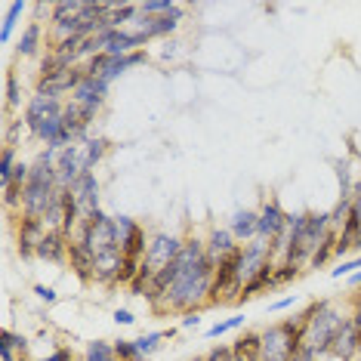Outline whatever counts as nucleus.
Returning <instances> with one entry per match:
<instances>
[{
	"label": "nucleus",
	"instance_id": "nucleus-14",
	"mask_svg": "<svg viewBox=\"0 0 361 361\" xmlns=\"http://www.w3.org/2000/svg\"><path fill=\"white\" fill-rule=\"evenodd\" d=\"M331 355L336 361H355L358 358V324H355V318H352V312L343 318L340 331H336V336H334Z\"/></svg>",
	"mask_w": 361,
	"mask_h": 361
},
{
	"label": "nucleus",
	"instance_id": "nucleus-17",
	"mask_svg": "<svg viewBox=\"0 0 361 361\" xmlns=\"http://www.w3.org/2000/svg\"><path fill=\"white\" fill-rule=\"evenodd\" d=\"M68 266L84 284H96V259L78 238H71V244H68Z\"/></svg>",
	"mask_w": 361,
	"mask_h": 361
},
{
	"label": "nucleus",
	"instance_id": "nucleus-28",
	"mask_svg": "<svg viewBox=\"0 0 361 361\" xmlns=\"http://www.w3.org/2000/svg\"><path fill=\"white\" fill-rule=\"evenodd\" d=\"M139 19V4H111L109 28H130Z\"/></svg>",
	"mask_w": 361,
	"mask_h": 361
},
{
	"label": "nucleus",
	"instance_id": "nucleus-19",
	"mask_svg": "<svg viewBox=\"0 0 361 361\" xmlns=\"http://www.w3.org/2000/svg\"><path fill=\"white\" fill-rule=\"evenodd\" d=\"M204 247H207V257H210L213 262H223L226 257H232V253L241 247V244L235 241V235L228 232V226H226V228L213 226L210 232H207V238H204Z\"/></svg>",
	"mask_w": 361,
	"mask_h": 361
},
{
	"label": "nucleus",
	"instance_id": "nucleus-8",
	"mask_svg": "<svg viewBox=\"0 0 361 361\" xmlns=\"http://www.w3.org/2000/svg\"><path fill=\"white\" fill-rule=\"evenodd\" d=\"M185 238L183 235H170V232H154L149 238V250H145V259L142 266H149L154 275L161 272V269H167L170 262L179 257V250H183Z\"/></svg>",
	"mask_w": 361,
	"mask_h": 361
},
{
	"label": "nucleus",
	"instance_id": "nucleus-24",
	"mask_svg": "<svg viewBox=\"0 0 361 361\" xmlns=\"http://www.w3.org/2000/svg\"><path fill=\"white\" fill-rule=\"evenodd\" d=\"M259 343H262L259 331H244L232 340V352L244 361H259Z\"/></svg>",
	"mask_w": 361,
	"mask_h": 361
},
{
	"label": "nucleus",
	"instance_id": "nucleus-33",
	"mask_svg": "<svg viewBox=\"0 0 361 361\" xmlns=\"http://www.w3.org/2000/svg\"><path fill=\"white\" fill-rule=\"evenodd\" d=\"M336 179H340V198H352L355 179H352V167L346 161H336Z\"/></svg>",
	"mask_w": 361,
	"mask_h": 361
},
{
	"label": "nucleus",
	"instance_id": "nucleus-11",
	"mask_svg": "<svg viewBox=\"0 0 361 361\" xmlns=\"http://www.w3.org/2000/svg\"><path fill=\"white\" fill-rule=\"evenodd\" d=\"M84 173H87L84 145H68V149H62L59 158H56V176H59V185L71 188Z\"/></svg>",
	"mask_w": 361,
	"mask_h": 361
},
{
	"label": "nucleus",
	"instance_id": "nucleus-43",
	"mask_svg": "<svg viewBox=\"0 0 361 361\" xmlns=\"http://www.w3.org/2000/svg\"><path fill=\"white\" fill-rule=\"evenodd\" d=\"M300 297H297V293H287V297H281V300H275L272 302V306H269V312H284V309H290L293 306V302H297Z\"/></svg>",
	"mask_w": 361,
	"mask_h": 361
},
{
	"label": "nucleus",
	"instance_id": "nucleus-15",
	"mask_svg": "<svg viewBox=\"0 0 361 361\" xmlns=\"http://www.w3.org/2000/svg\"><path fill=\"white\" fill-rule=\"evenodd\" d=\"M68 244H71L68 235H62L59 228H50V232L40 238L35 257L44 259V262H56V266H62V262H68Z\"/></svg>",
	"mask_w": 361,
	"mask_h": 361
},
{
	"label": "nucleus",
	"instance_id": "nucleus-13",
	"mask_svg": "<svg viewBox=\"0 0 361 361\" xmlns=\"http://www.w3.org/2000/svg\"><path fill=\"white\" fill-rule=\"evenodd\" d=\"M287 216H290V213H284V207L275 198L262 201V207H259V235L257 238H262V241H275L278 235H284L287 232Z\"/></svg>",
	"mask_w": 361,
	"mask_h": 361
},
{
	"label": "nucleus",
	"instance_id": "nucleus-32",
	"mask_svg": "<svg viewBox=\"0 0 361 361\" xmlns=\"http://www.w3.org/2000/svg\"><path fill=\"white\" fill-rule=\"evenodd\" d=\"M244 322H247L244 315H232V318H226V322H216L213 327H207V340H216V336L232 334V331H241Z\"/></svg>",
	"mask_w": 361,
	"mask_h": 361
},
{
	"label": "nucleus",
	"instance_id": "nucleus-23",
	"mask_svg": "<svg viewBox=\"0 0 361 361\" xmlns=\"http://www.w3.org/2000/svg\"><path fill=\"white\" fill-rule=\"evenodd\" d=\"M84 145V161H87V170H93L96 173V167L109 158V152H111V142H109V136H90L87 142H80Z\"/></svg>",
	"mask_w": 361,
	"mask_h": 361
},
{
	"label": "nucleus",
	"instance_id": "nucleus-7",
	"mask_svg": "<svg viewBox=\"0 0 361 361\" xmlns=\"http://www.w3.org/2000/svg\"><path fill=\"white\" fill-rule=\"evenodd\" d=\"M114 226H118V241H121V253L130 259H145V250H149V232L139 219L127 216V213H118L114 216Z\"/></svg>",
	"mask_w": 361,
	"mask_h": 361
},
{
	"label": "nucleus",
	"instance_id": "nucleus-12",
	"mask_svg": "<svg viewBox=\"0 0 361 361\" xmlns=\"http://www.w3.org/2000/svg\"><path fill=\"white\" fill-rule=\"evenodd\" d=\"M102 185H99V179H96L93 170H87L84 176L78 179L75 185H71V195H75V201H78V207H80V216H93L96 210H102L99 207V198H102Z\"/></svg>",
	"mask_w": 361,
	"mask_h": 361
},
{
	"label": "nucleus",
	"instance_id": "nucleus-37",
	"mask_svg": "<svg viewBox=\"0 0 361 361\" xmlns=\"http://www.w3.org/2000/svg\"><path fill=\"white\" fill-rule=\"evenodd\" d=\"M349 213H352V198H340V201H336V207L331 210V226L336 228V232H340L343 223L349 219Z\"/></svg>",
	"mask_w": 361,
	"mask_h": 361
},
{
	"label": "nucleus",
	"instance_id": "nucleus-39",
	"mask_svg": "<svg viewBox=\"0 0 361 361\" xmlns=\"http://www.w3.org/2000/svg\"><path fill=\"white\" fill-rule=\"evenodd\" d=\"M35 297L44 302V306H53V302H59V290L50 284H35Z\"/></svg>",
	"mask_w": 361,
	"mask_h": 361
},
{
	"label": "nucleus",
	"instance_id": "nucleus-49",
	"mask_svg": "<svg viewBox=\"0 0 361 361\" xmlns=\"http://www.w3.org/2000/svg\"><path fill=\"white\" fill-rule=\"evenodd\" d=\"M192 361H207V355H195Z\"/></svg>",
	"mask_w": 361,
	"mask_h": 361
},
{
	"label": "nucleus",
	"instance_id": "nucleus-44",
	"mask_svg": "<svg viewBox=\"0 0 361 361\" xmlns=\"http://www.w3.org/2000/svg\"><path fill=\"white\" fill-rule=\"evenodd\" d=\"M114 322H118V324H124V327H130V324H136V315H133V312H130V309H114Z\"/></svg>",
	"mask_w": 361,
	"mask_h": 361
},
{
	"label": "nucleus",
	"instance_id": "nucleus-20",
	"mask_svg": "<svg viewBox=\"0 0 361 361\" xmlns=\"http://www.w3.org/2000/svg\"><path fill=\"white\" fill-rule=\"evenodd\" d=\"M145 62H149V50H136V53H127V56H111V62L105 65V71H102V80L111 87L114 80H121L127 71H133Z\"/></svg>",
	"mask_w": 361,
	"mask_h": 361
},
{
	"label": "nucleus",
	"instance_id": "nucleus-22",
	"mask_svg": "<svg viewBox=\"0 0 361 361\" xmlns=\"http://www.w3.org/2000/svg\"><path fill=\"white\" fill-rule=\"evenodd\" d=\"M31 10V4L28 0H16V4L6 6V13H4V25H0V44H10L13 35H16V25H19V19Z\"/></svg>",
	"mask_w": 361,
	"mask_h": 361
},
{
	"label": "nucleus",
	"instance_id": "nucleus-26",
	"mask_svg": "<svg viewBox=\"0 0 361 361\" xmlns=\"http://www.w3.org/2000/svg\"><path fill=\"white\" fill-rule=\"evenodd\" d=\"M4 87H6L4 109H6V118H10V111H13V109H25V105H22V99H25V84H22V78L16 75V71H6ZM25 102H28V99H25Z\"/></svg>",
	"mask_w": 361,
	"mask_h": 361
},
{
	"label": "nucleus",
	"instance_id": "nucleus-5",
	"mask_svg": "<svg viewBox=\"0 0 361 361\" xmlns=\"http://www.w3.org/2000/svg\"><path fill=\"white\" fill-rule=\"evenodd\" d=\"M185 16H188V10L183 4H176V10H170L164 16H139L130 28H133L136 35H142L149 44L152 40H170L173 35H179V28L185 25Z\"/></svg>",
	"mask_w": 361,
	"mask_h": 361
},
{
	"label": "nucleus",
	"instance_id": "nucleus-46",
	"mask_svg": "<svg viewBox=\"0 0 361 361\" xmlns=\"http://www.w3.org/2000/svg\"><path fill=\"white\" fill-rule=\"evenodd\" d=\"M352 201H361V176L355 179V188H352Z\"/></svg>",
	"mask_w": 361,
	"mask_h": 361
},
{
	"label": "nucleus",
	"instance_id": "nucleus-21",
	"mask_svg": "<svg viewBox=\"0 0 361 361\" xmlns=\"http://www.w3.org/2000/svg\"><path fill=\"white\" fill-rule=\"evenodd\" d=\"M28 349H31L28 336L16 334V331H10V327L0 334V361H25Z\"/></svg>",
	"mask_w": 361,
	"mask_h": 361
},
{
	"label": "nucleus",
	"instance_id": "nucleus-36",
	"mask_svg": "<svg viewBox=\"0 0 361 361\" xmlns=\"http://www.w3.org/2000/svg\"><path fill=\"white\" fill-rule=\"evenodd\" d=\"M355 272H361V257H349V259H343L336 269H331V278L334 281H343V278H352Z\"/></svg>",
	"mask_w": 361,
	"mask_h": 361
},
{
	"label": "nucleus",
	"instance_id": "nucleus-41",
	"mask_svg": "<svg viewBox=\"0 0 361 361\" xmlns=\"http://www.w3.org/2000/svg\"><path fill=\"white\" fill-rule=\"evenodd\" d=\"M179 327H183V331H198L201 327V312H185V315H179Z\"/></svg>",
	"mask_w": 361,
	"mask_h": 361
},
{
	"label": "nucleus",
	"instance_id": "nucleus-10",
	"mask_svg": "<svg viewBox=\"0 0 361 361\" xmlns=\"http://www.w3.org/2000/svg\"><path fill=\"white\" fill-rule=\"evenodd\" d=\"M65 102H68V99H50V96L31 93L28 102H25V109H22V121H25L28 136L35 133V130L44 124V121H50L53 114H62L65 111Z\"/></svg>",
	"mask_w": 361,
	"mask_h": 361
},
{
	"label": "nucleus",
	"instance_id": "nucleus-18",
	"mask_svg": "<svg viewBox=\"0 0 361 361\" xmlns=\"http://www.w3.org/2000/svg\"><path fill=\"white\" fill-rule=\"evenodd\" d=\"M44 37H47V28L40 25V22L31 19L28 25L22 28V35H19L16 56H19V59H37V56H44Z\"/></svg>",
	"mask_w": 361,
	"mask_h": 361
},
{
	"label": "nucleus",
	"instance_id": "nucleus-45",
	"mask_svg": "<svg viewBox=\"0 0 361 361\" xmlns=\"http://www.w3.org/2000/svg\"><path fill=\"white\" fill-rule=\"evenodd\" d=\"M290 361H318V355H315V352H312L309 346H302V349L293 352V358H290Z\"/></svg>",
	"mask_w": 361,
	"mask_h": 361
},
{
	"label": "nucleus",
	"instance_id": "nucleus-27",
	"mask_svg": "<svg viewBox=\"0 0 361 361\" xmlns=\"http://www.w3.org/2000/svg\"><path fill=\"white\" fill-rule=\"evenodd\" d=\"M336 235H340L336 228H331V232H327V238H324L322 244H318V250L312 253L309 269H327V266H331V262L336 259V257H334V253H336Z\"/></svg>",
	"mask_w": 361,
	"mask_h": 361
},
{
	"label": "nucleus",
	"instance_id": "nucleus-34",
	"mask_svg": "<svg viewBox=\"0 0 361 361\" xmlns=\"http://www.w3.org/2000/svg\"><path fill=\"white\" fill-rule=\"evenodd\" d=\"M176 10V0H142L139 4V16H164Z\"/></svg>",
	"mask_w": 361,
	"mask_h": 361
},
{
	"label": "nucleus",
	"instance_id": "nucleus-2",
	"mask_svg": "<svg viewBox=\"0 0 361 361\" xmlns=\"http://www.w3.org/2000/svg\"><path fill=\"white\" fill-rule=\"evenodd\" d=\"M349 312H343L336 306V300L322 297V300H312L306 309H302V318H306V334H302V346H309L318 358L331 355V343L336 331H340L343 318Z\"/></svg>",
	"mask_w": 361,
	"mask_h": 361
},
{
	"label": "nucleus",
	"instance_id": "nucleus-6",
	"mask_svg": "<svg viewBox=\"0 0 361 361\" xmlns=\"http://www.w3.org/2000/svg\"><path fill=\"white\" fill-rule=\"evenodd\" d=\"M71 102L80 109V114L87 118V124H96V118L105 111V102H109V84L102 78H90L80 84L75 93H71Z\"/></svg>",
	"mask_w": 361,
	"mask_h": 361
},
{
	"label": "nucleus",
	"instance_id": "nucleus-47",
	"mask_svg": "<svg viewBox=\"0 0 361 361\" xmlns=\"http://www.w3.org/2000/svg\"><path fill=\"white\" fill-rule=\"evenodd\" d=\"M346 281H349V287H361V272H355L352 278H346Z\"/></svg>",
	"mask_w": 361,
	"mask_h": 361
},
{
	"label": "nucleus",
	"instance_id": "nucleus-25",
	"mask_svg": "<svg viewBox=\"0 0 361 361\" xmlns=\"http://www.w3.org/2000/svg\"><path fill=\"white\" fill-rule=\"evenodd\" d=\"M173 336H176V327H167V331H149V334L136 336V349H139L142 358H152L154 352H161L164 340H173Z\"/></svg>",
	"mask_w": 361,
	"mask_h": 361
},
{
	"label": "nucleus",
	"instance_id": "nucleus-30",
	"mask_svg": "<svg viewBox=\"0 0 361 361\" xmlns=\"http://www.w3.org/2000/svg\"><path fill=\"white\" fill-rule=\"evenodd\" d=\"M306 272V269H300V266H290V262H275V278H272V287L278 290V287H284V284H290V281H297V278Z\"/></svg>",
	"mask_w": 361,
	"mask_h": 361
},
{
	"label": "nucleus",
	"instance_id": "nucleus-1",
	"mask_svg": "<svg viewBox=\"0 0 361 361\" xmlns=\"http://www.w3.org/2000/svg\"><path fill=\"white\" fill-rule=\"evenodd\" d=\"M331 210L327 213H290L287 216V235H290V244H287L281 262H290V266L309 269L312 253L318 250V244L331 232Z\"/></svg>",
	"mask_w": 361,
	"mask_h": 361
},
{
	"label": "nucleus",
	"instance_id": "nucleus-42",
	"mask_svg": "<svg viewBox=\"0 0 361 361\" xmlns=\"http://www.w3.org/2000/svg\"><path fill=\"white\" fill-rule=\"evenodd\" d=\"M35 361H75V352H71V346H59L56 352H50V355L35 358Z\"/></svg>",
	"mask_w": 361,
	"mask_h": 361
},
{
	"label": "nucleus",
	"instance_id": "nucleus-4",
	"mask_svg": "<svg viewBox=\"0 0 361 361\" xmlns=\"http://www.w3.org/2000/svg\"><path fill=\"white\" fill-rule=\"evenodd\" d=\"M75 238L84 244L90 253H93V259L109 257V253H121L118 226H114V216H109L105 210H96L93 216H87Z\"/></svg>",
	"mask_w": 361,
	"mask_h": 361
},
{
	"label": "nucleus",
	"instance_id": "nucleus-31",
	"mask_svg": "<svg viewBox=\"0 0 361 361\" xmlns=\"http://www.w3.org/2000/svg\"><path fill=\"white\" fill-rule=\"evenodd\" d=\"M139 269H142V259H130L124 257L121 259V269H118V287H130L139 278Z\"/></svg>",
	"mask_w": 361,
	"mask_h": 361
},
{
	"label": "nucleus",
	"instance_id": "nucleus-9",
	"mask_svg": "<svg viewBox=\"0 0 361 361\" xmlns=\"http://www.w3.org/2000/svg\"><path fill=\"white\" fill-rule=\"evenodd\" d=\"M16 223V250H19L22 259H31L40 244V238H44L50 228L44 226V219L37 216H25V213H19V216H13Z\"/></svg>",
	"mask_w": 361,
	"mask_h": 361
},
{
	"label": "nucleus",
	"instance_id": "nucleus-16",
	"mask_svg": "<svg viewBox=\"0 0 361 361\" xmlns=\"http://www.w3.org/2000/svg\"><path fill=\"white\" fill-rule=\"evenodd\" d=\"M228 232L235 235L238 244H250L259 235V210H247V207L235 210L228 216Z\"/></svg>",
	"mask_w": 361,
	"mask_h": 361
},
{
	"label": "nucleus",
	"instance_id": "nucleus-29",
	"mask_svg": "<svg viewBox=\"0 0 361 361\" xmlns=\"http://www.w3.org/2000/svg\"><path fill=\"white\" fill-rule=\"evenodd\" d=\"M80 361H118V355H114V340H93V343H87L84 358H80Z\"/></svg>",
	"mask_w": 361,
	"mask_h": 361
},
{
	"label": "nucleus",
	"instance_id": "nucleus-40",
	"mask_svg": "<svg viewBox=\"0 0 361 361\" xmlns=\"http://www.w3.org/2000/svg\"><path fill=\"white\" fill-rule=\"evenodd\" d=\"M31 13H35V22L40 25H50V16H53V4H44V0H37V4H31Z\"/></svg>",
	"mask_w": 361,
	"mask_h": 361
},
{
	"label": "nucleus",
	"instance_id": "nucleus-38",
	"mask_svg": "<svg viewBox=\"0 0 361 361\" xmlns=\"http://www.w3.org/2000/svg\"><path fill=\"white\" fill-rule=\"evenodd\" d=\"M207 361H244V358H238L232 352V343H219V346L207 352Z\"/></svg>",
	"mask_w": 361,
	"mask_h": 361
},
{
	"label": "nucleus",
	"instance_id": "nucleus-35",
	"mask_svg": "<svg viewBox=\"0 0 361 361\" xmlns=\"http://www.w3.org/2000/svg\"><path fill=\"white\" fill-rule=\"evenodd\" d=\"M114 355L118 361H145L136 349V340H114Z\"/></svg>",
	"mask_w": 361,
	"mask_h": 361
},
{
	"label": "nucleus",
	"instance_id": "nucleus-48",
	"mask_svg": "<svg viewBox=\"0 0 361 361\" xmlns=\"http://www.w3.org/2000/svg\"><path fill=\"white\" fill-rule=\"evenodd\" d=\"M358 355H361V324H358Z\"/></svg>",
	"mask_w": 361,
	"mask_h": 361
},
{
	"label": "nucleus",
	"instance_id": "nucleus-3",
	"mask_svg": "<svg viewBox=\"0 0 361 361\" xmlns=\"http://www.w3.org/2000/svg\"><path fill=\"white\" fill-rule=\"evenodd\" d=\"M302 334H306V318H302V312L262 327L259 331V336H262L259 361H290L293 352L302 349Z\"/></svg>",
	"mask_w": 361,
	"mask_h": 361
}]
</instances>
